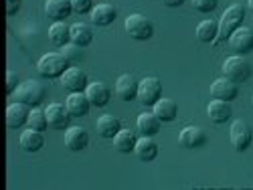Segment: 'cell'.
Segmentation results:
<instances>
[{
	"instance_id": "obj_1",
	"label": "cell",
	"mask_w": 253,
	"mask_h": 190,
	"mask_svg": "<svg viewBox=\"0 0 253 190\" xmlns=\"http://www.w3.org/2000/svg\"><path fill=\"white\" fill-rule=\"evenodd\" d=\"M47 95V89L41 81H35V79H29V81H23L20 85L16 87L14 91V97L16 101L29 105V108H37V105L45 99Z\"/></svg>"
},
{
	"instance_id": "obj_2",
	"label": "cell",
	"mask_w": 253,
	"mask_h": 190,
	"mask_svg": "<svg viewBox=\"0 0 253 190\" xmlns=\"http://www.w3.org/2000/svg\"><path fill=\"white\" fill-rule=\"evenodd\" d=\"M67 65H69V61L63 57V53H47V55H43L39 59L37 71L47 79H55V77H61L69 69Z\"/></svg>"
},
{
	"instance_id": "obj_3",
	"label": "cell",
	"mask_w": 253,
	"mask_h": 190,
	"mask_svg": "<svg viewBox=\"0 0 253 190\" xmlns=\"http://www.w3.org/2000/svg\"><path fill=\"white\" fill-rule=\"evenodd\" d=\"M243 18H245V8L241 4H231L223 16H221V23H219V37L221 40H227L231 35H233L241 25H243Z\"/></svg>"
},
{
	"instance_id": "obj_4",
	"label": "cell",
	"mask_w": 253,
	"mask_h": 190,
	"mask_svg": "<svg viewBox=\"0 0 253 190\" xmlns=\"http://www.w3.org/2000/svg\"><path fill=\"white\" fill-rule=\"evenodd\" d=\"M126 33H128L132 38L136 40H148L152 35H154V25L150 18H146L144 14H130L128 18H126Z\"/></svg>"
},
{
	"instance_id": "obj_5",
	"label": "cell",
	"mask_w": 253,
	"mask_h": 190,
	"mask_svg": "<svg viewBox=\"0 0 253 190\" xmlns=\"http://www.w3.org/2000/svg\"><path fill=\"white\" fill-rule=\"evenodd\" d=\"M223 75L235 83H241V81H247L251 77V65L247 63V59L243 55H233L225 59L223 63Z\"/></svg>"
},
{
	"instance_id": "obj_6",
	"label": "cell",
	"mask_w": 253,
	"mask_h": 190,
	"mask_svg": "<svg viewBox=\"0 0 253 190\" xmlns=\"http://www.w3.org/2000/svg\"><path fill=\"white\" fill-rule=\"evenodd\" d=\"M162 97V83L158 77H144L138 83V101L146 108L154 105Z\"/></svg>"
},
{
	"instance_id": "obj_7",
	"label": "cell",
	"mask_w": 253,
	"mask_h": 190,
	"mask_svg": "<svg viewBox=\"0 0 253 190\" xmlns=\"http://www.w3.org/2000/svg\"><path fill=\"white\" fill-rule=\"evenodd\" d=\"M229 140H231V146H233L237 152H245L247 148L251 146V140H253V134H251L249 123L243 121V119H235L233 123H231Z\"/></svg>"
},
{
	"instance_id": "obj_8",
	"label": "cell",
	"mask_w": 253,
	"mask_h": 190,
	"mask_svg": "<svg viewBox=\"0 0 253 190\" xmlns=\"http://www.w3.org/2000/svg\"><path fill=\"white\" fill-rule=\"evenodd\" d=\"M61 85L63 89H67L69 93H79V91H85L87 89V75L83 73L77 67H69L65 73L61 75Z\"/></svg>"
},
{
	"instance_id": "obj_9",
	"label": "cell",
	"mask_w": 253,
	"mask_h": 190,
	"mask_svg": "<svg viewBox=\"0 0 253 190\" xmlns=\"http://www.w3.org/2000/svg\"><path fill=\"white\" fill-rule=\"evenodd\" d=\"M231 49H233L237 55H247L253 51V29L249 27H239L233 35L229 37Z\"/></svg>"
},
{
	"instance_id": "obj_10",
	"label": "cell",
	"mask_w": 253,
	"mask_h": 190,
	"mask_svg": "<svg viewBox=\"0 0 253 190\" xmlns=\"http://www.w3.org/2000/svg\"><path fill=\"white\" fill-rule=\"evenodd\" d=\"M45 114H47L49 128H53V130H67V128H69L71 114L67 112L65 105H61V103H51L49 108L45 110Z\"/></svg>"
},
{
	"instance_id": "obj_11",
	"label": "cell",
	"mask_w": 253,
	"mask_h": 190,
	"mask_svg": "<svg viewBox=\"0 0 253 190\" xmlns=\"http://www.w3.org/2000/svg\"><path fill=\"white\" fill-rule=\"evenodd\" d=\"M211 95L215 99H223V101H233L239 95V87L235 81H231L227 77L215 79L213 85H211Z\"/></svg>"
},
{
	"instance_id": "obj_12",
	"label": "cell",
	"mask_w": 253,
	"mask_h": 190,
	"mask_svg": "<svg viewBox=\"0 0 253 190\" xmlns=\"http://www.w3.org/2000/svg\"><path fill=\"white\" fill-rule=\"evenodd\" d=\"M178 142L186 150H193V148H203L207 144V134L203 128H197V125H188L184 128L178 136Z\"/></svg>"
},
{
	"instance_id": "obj_13",
	"label": "cell",
	"mask_w": 253,
	"mask_h": 190,
	"mask_svg": "<svg viewBox=\"0 0 253 190\" xmlns=\"http://www.w3.org/2000/svg\"><path fill=\"white\" fill-rule=\"evenodd\" d=\"M29 115H31V110H29V105L25 103H20V101H14L8 105V110H6V125L8 128H20V125H25L29 121Z\"/></svg>"
},
{
	"instance_id": "obj_14",
	"label": "cell",
	"mask_w": 253,
	"mask_h": 190,
	"mask_svg": "<svg viewBox=\"0 0 253 190\" xmlns=\"http://www.w3.org/2000/svg\"><path fill=\"white\" fill-rule=\"evenodd\" d=\"M116 93H118V97L122 101L138 99V81L128 73L120 75L118 81H116Z\"/></svg>"
},
{
	"instance_id": "obj_15",
	"label": "cell",
	"mask_w": 253,
	"mask_h": 190,
	"mask_svg": "<svg viewBox=\"0 0 253 190\" xmlns=\"http://www.w3.org/2000/svg\"><path fill=\"white\" fill-rule=\"evenodd\" d=\"M65 108L71 114V117H83V115L89 114L91 103H89V99H87L85 93L79 91V93H69V97L65 101Z\"/></svg>"
},
{
	"instance_id": "obj_16",
	"label": "cell",
	"mask_w": 253,
	"mask_h": 190,
	"mask_svg": "<svg viewBox=\"0 0 253 190\" xmlns=\"http://www.w3.org/2000/svg\"><path fill=\"white\" fill-rule=\"evenodd\" d=\"M87 144H89V136L83 128H79V125H73V128L65 130V146L69 148V150L81 152V150L87 148Z\"/></svg>"
},
{
	"instance_id": "obj_17",
	"label": "cell",
	"mask_w": 253,
	"mask_h": 190,
	"mask_svg": "<svg viewBox=\"0 0 253 190\" xmlns=\"http://www.w3.org/2000/svg\"><path fill=\"white\" fill-rule=\"evenodd\" d=\"M207 114H209V119L215 121V123H225L231 119L233 115V110H231L229 101H223V99H213L209 105H207Z\"/></svg>"
},
{
	"instance_id": "obj_18",
	"label": "cell",
	"mask_w": 253,
	"mask_h": 190,
	"mask_svg": "<svg viewBox=\"0 0 253 190\" xmlns=\"http://www.w3.org/2000/svg\"><path fill=\"white\" fill-rule=\"evenodd\" d=\"M73 6H71V0H47L45 2V14L55 20V23H61L71 14Z\"/></svg>"
},
{
	"instance_id": "obj_19",
	"label": "cell",
	"mask_w": 253,
	"mask_h": 190,
	"mask_svg": "<svg viewBox=\"0 0 253 190\" xmlns=\"http://www.w3.org/2000/svg\"><path fill=\"white\" fill-rule=\"evenodd\" d=\"M134 154H136L142 162H152V160H156V156H158V144H156L150 136H142V138L136 142Z\"/></svg>"
},
{
	"instance_id": "obj_20",
	"label": "cell",
	"mask_w": 253,
	"mask_h": 190,
	"mask_svg": "<svg viewBox=\"0 0 253 190\" xmlns=\"http://www.w3.org/2000/svg\"><path fill=\"white\" fill-rule=\"evenodd\" d=\"M152 112L158 115L160 121H172L176 119L178 114V105L174 99H168V97H160L154 105H152Z\"/></svg>"
},
{
	"instance_id": "obj_21",
	"label": "cell",
	"mask_w": 253,
	"mask_h": 190,
	"mask_svg": "<svg viewBox=\"0 0 253 190\" xmlns=\"http://www.w3.org/2000/svg\"><path fill=\"white\" fill-rule=\"evenodd\" d=\"M85 95L89 99L91 105H95V108H103V105L110 103V89L103 85V83L95 81V83H89L87 89H85Z\"/></svg>"
},
{
	"instance_id": "obj_22",
	"label": "cell",
	"mask_w": 253,
	"mask_h": 190,
	"mask_svg": "<svg viewBox=\"0 0 253 190\" xmlns=\"http://www.w3.org/2000/svg\"><path fill=\"white\" fill-rule=\"evenodd\" d=\"M43 146H45V138L39 130L29 128V130H25L23 134H20V148H23L25 152H31V154L39 152Z\"/></svg>"
},
{
	"instance_id": "obj_23",
	"label": "cell",
	"mask_w": 253,
	"mask_h": 190,
	"mask_svg": "<svg viewBox=\"0 0 253 190\" xmlns=\"http://www.w3.org/2000/svg\"><path fill=\"white\" fill-rule=\"evenodd\" d=\"M116 16H118V12H116V8L112 4L101 2L91 10V23L97 25V27H108L116 20Z\"/></svg>"
},
{
	"instance_id": "obj_24",
	"label": "cell",
	"mask_w": 253,
	"mask_h": 190,
	"mask_svg": "<svg viewBox=\"0 0 253 190\" xmlns=\"http://www.w3.org/2000/svg\"><path fill=\"white\" fill-rule=\"evenodd\" d=\"M160 123H162V121L158 119V115H156L154 112L142 114V115L138 117V121H136L140 134H142V136H150V138L160 132Z\"/></svg>"
},
{
	"instance_id": "obj_25",
	"label": "cell",
	"mask_w": 253,
	"mask_h": 190,
	"mask_svg": "<svg viewBox=\"0 0 253 190\" xmlns=\"http://www.w3.org/2000/svg\"><path fill=\"white\" fill-rule=\"evenodd\" d=\"M95 128H97V134L101 138H112L114 140V136L122 130V121L114 115H101L95 123Z\"/></svg>"
},
{
	"instance_id": "obj_26",
	"label": "cell",
	"mask_w": 253,
	"mask_h": 190,
	"mask_svg": "<svg viewBox=\"0 0 253 190\" xmlns=\"http://www.w3.org/2000/svg\"><path fill=\"white\" fill-rule=\"evenodd\" d=\"M49 38H51V43L57 45V47H65L69 45V40H71V27H67L65 23H53L51 29H49Z\"/></svg>"
},
{
	"instance_id": "obj_27",
	"label": "cell",
	"mask_w": 253,
	"mask_h": 190,
	"mask_svg": "<svg viewBox=\"0 0 253 190\" xmlns=\"http://www.w3.org/2000/svg\"><path fill=\"white\" fill-rule=\"evenodd\" d=\"M136 142H138V138H136L134 132H130V130H120V132L114 136V146H116V150L122 152V154L134 152Z\"/></svg>"
},
{
	"instance_id": "obj_28",
	"label": "cell",
	"mask_w": 253,
	"mask_h": 190,
	"mask_svg": "<svg viewBox=\"0 0 253 190\" xmlns=\"http://www.w3.org/2000/svg\"><path fill=\"white\" fill-rule=\"evenodd\" d=\"M93 40V31L91 27L83 25V23H75L71 27V43L79 45V47H87Z\"/></svg>"
},
{
	"instance_id": "obj_29",
	"label": "cell",
	"mask_w": 253,
	"mask_h": 190,
	"mask_svg": "<svg viewBox=\"0 0 253 190\" xmlns=\"http://www.w3.org/2000/svg\"><path fill=\"white\" fill-rule=\"evenodd\" d=\"M219 37V25L215 20H203L197 27V38L201 43H213V40Z\"/></svg>"
},
{
	"instance_id": "obj_30",
	"label": "cell",
	"mask_w": 253,
	"mask_h": 190,
	"mask_svg": "<svg viewBox=\"0 0 253 190\" xmlns=\"http://www.w3.org/2000/svg\"><path fill=\"white\" fill-rule=\"evenodd\" d=\"M29 128L33 130H39V132H43L49 128V121H47V114L43 110H39V108H33L31 110V115H29Z\"/></svg>"
},
{
	"instance_id": "obj_31",
	"label": "cell",
	"mask_w": 253,
	"mask_h": 190,
	"mask_svg": "<svg viewBox=\"0 0 253 190\" xmlns=\"http://www.w3.org/2000/svg\"><path fill=\"white\" fill-rule=\"evenodd\" d=\"M81 49H83V47H79V45H75V43H69V45L63 47V57H65L67 61H81V57H83Z\"/></svg>"
},
{
	"instance_id": "obj_32",
	"label": "cell",
	"mask_w": 253,
	"mask_h": 190,
	"mask_svg": "<svg viewBox=\"0 0 253 190\" xmlns=\"http://www.w3.org/2000/svg\"><path fill=\"white\" fill-rule=\"evenodd\" d=\"M191 2L199 12H213L219 4V0H191Z\"/></svg>"
},
{
	"instance_id": "obj_33",
	"label": "cell",
	"mask_w": 253,
	"mask_h": 190,
	"mask_svg": "<svg viewBox=\"0 0 253 190\" xmlns=\"http://www.w3.org/2000/svg\"><path fill=\"white\" fill-rule=\"evenodd\" d=\"M71 6H73V10L75 12H79V14H85V12H91L93 8V0H71Z\"/></svg>"
},
{
	"instance_id": "obj_34",
	"label": "cell",
	"mask_w": 253,
	"mask_h": 190,
	"mask_svg": "<svg viewBox=\"0 0 253 190\" xmlns=\"http://www.w3.org/2000/svg\"><path fill=\"white\" fill-rule=\"evenodd\" d=\"M18 85H20V83H18V75H16L14 71H8V73H6V93H8V95L14 93Z\"/></svg>"
},
{
	"instance_id": "obj_35",
	"label": "cell",
	"mask_w": 253,
	"mask_h": 190,
	"mask_svg": "<svg viewBox=\"0 0 253 190\" xmlns=\"http://www.w3.org/2000/svg\"><path fill=\"white\" fill-rule=\"evenodd\" d=\"M162 4L164 6H170V8H178L184 4V0H162Z\"/></svg>"
},
{
	"instance_id": "obj_36",
	"label": "cell",
	"mask_w": 253,
	"mask_h": 190,
	"mask_svg": "<svg viewBox=\"0 0 253 190\" xmlns=\"http://www.w3.org/2000/svg\"><path fill=\"white\" fill-rule=\"evenodd\" d=\"M18 8H20V2H6V12H8V14L18 12Z\"/></svg>"
},
{
	"instance_id": "obj_37",
	"label": "cell",
	"mask_w": 253,
	"mask_h": 190,
	"mask_svg": "<svg viewBox=\"0 0 253 190\" xmlns=\"http://www.w3.org/2000/svg\"><path fill=\"white\" fill-rule=\"evenodd\" d=\"M247 6H249V10L253 12V0H247Z\"/></svg>"
},
{
	"instance_id": "obj_38",
	"label": "cell",
	"mask_w": 253,
	"mask_h": 190,
	"mask_svg": "<svg viewBox=\"0 0 253 190\" xmlns=\"http://www.w3.org/2000/svg\"><path fill=\"white\" fill-rule=\"evenodd\" d=\"M6 2H20V0H6Z\"/></svg>"
},
{
	"instance_id": "obj_39",
	"label": "cell",
	"mask_w": 253,
	"mask_h": 190,
	"mask_svg": "<svg viewBox=\"0 0 253 190\" xmlns=\"http://www.w3.org/2000/svg\"><path fill=\"white\" fill-rule=\"evenodd\" d=\"M251 101H253V97H251Z\"/></svg>"
}]
</instances>
